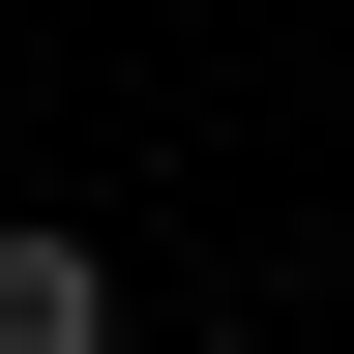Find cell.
Returning a JSON list of instances; mask_svg holds the SVG:
<instances>
[{
    "label": "cell",
    "mask_w": 354,
    "mask_h": 354,
    "mask_svg": "<svg viewBox=\"0 0 354 354\" xmlns=\"http://www.w3.org/2000/svg\"><path fill=\"white\" fill-rule=\"evenodd\" d=\"M0 354H118V266L88 236H0Z\"/></svg>",
    "instance_id": "obj_1"
}]
</instances>
